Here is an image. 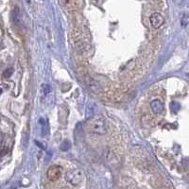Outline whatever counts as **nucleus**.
I'll return each instance as SVG.
<instances>
[{
  "mask_svg": "<svg viewBox=\"0 0 189 189\" xmlns=\"http://www.w3.org/2000/svg\"><path fill=\"white\" fill-rule=\"evenodd\" d=\"M39 123H40V125L42 126V134L45 135V132H46V128H47V127H46V122H45V119L41 118L40 121H39Z\"/></svg>",
  "mask_w": 189,
  "mask_h": 189,
  "instance_id": "8",
  "label": "nucleus"
},
{
  "mask_svg": "<svg viewBox=\"0 0 189 189\" xmlns=\"http://www.w3.org/2000/svg\"><path fill=\"white\" fill-rule=\"evenodd\" d=\"M149 20H150L151 26H152L154 29L161 28L163 25V23H165V19H163V17L160 14H158V12H155V14L151 15Z\"/></svg>",
  "mask_w": 189,
  "mask_h": 189,
  "instance_id": "4",
  "label": "nucleus"
},
{
  "mask_svg": "<svg viewBox=\"0 0 189 189\" xmlns=\"http://www.w3.org/2000/svg\"><path fill=\"white\" fill-rule=\"evenodd\" d=\"M11 17H12V20H14V24L19 23V9H18V7H15L14 9V10H12Z\"/></svg>",
  "mask_w": 189,
  "mask_h": 189,
  "instance_id": "6",
  "label": "nucleus"
},
{
  "mask_svg": "<svg viewBox=\"0 0 189 189\" xmlns=\"http://www.w3.org/2000/svg\"><path fill=\"white\" fill-rule=\"evenodd\" d=\"M27 2H28V3L30 4V0H27Z\"/></svg>",
  "mask_w": 189,
  "mask_h": 189,
  "instance_id": "13",
  "label": "nucleus"
},
{
  "mask_svg": "<svg viewBox=\"0 0 189 189\" xmlns=\"http://www.w3.org/2000/svg\"><path fill=\"white\" fill-rule=\"evenodd\" d=\"M71 148V142L67 139L64 140V142H62L60 146V148L61 151H67L68 149H70Z\"/></svg>",
  "mask_w": 189,
  "mask_h": 189,
  "instance_id": "7",
  "label": "nucleus"
},
{
  "mask_svg": "<svg viewBox=\"0 0 189 189\" xmlns=\"http://www.w3.org/2000/svg\"><path fill=\"white\" fill-rule=\"evenodd\" d=\"M49 92H50V87H49V85H47V84L44 85V93H45V95H47Z\"/></svg>",
  "mask_w": 189,
  "mask_h": 189,
  "instance_id": "10",
  "label": "nucleus"
},
{
  "mask_svg": "<svg viewBox=\"0 0 189 189\" xmlns=\"http://www.w3.org/2000/svg\"><path fill=\"white\" fill-rule=\"evenodd\" d=\"M65 180L71 183L72 185L76 186V185H79L82 183L83 180V172L81 169L79 168H76L73 170H70L69 172L66 173L65 175Z\"/></svg>",
  "mask_w": 189,
  "mask_h": 189,
  "instance_id": "2",
  "label": "nucleus"
},
{
  "mask_svg": "<svg viewBox=\"0 0 189 189\" xmlns=\"http://www.w3.org/2000/svg\"><path fill=\"white\" fill-rule=\"evenodd\" d=\"M68 1H69V0H60V3L61 5H66L68 3Z\"/></svg>",
  "mask_w": 189,
  "mask_h": 189,
  "instance_id": "11",
  "label": "nucleus"
},
{
  "mask_svg": "<svg viewBox=\"0 0 189 189\" xmlns=\"http://www.w3.org/2000/svg\"><path fill=\"white\" fill-rule=\"evenodd\" d=\"M3 151V152H1V153H0V157H1V156H3V155H5L6 153H7V150H2Z\"/></svg>",
  "mask_w": 189,
  "mask_h": 189,
  "instance_id": "12",
  "label": "nucleus"
},
{
  "mask_svg": "<svg viewBox=\"0 0 189 189\" xmlns=\"http://www.w3.org/2000/svg\"><path fill=\"white\" fill-rule=\"evenodd\" d=\"M61 172H62V168L60 166H52L47 169L46 176L49 181L55 182L61 177Z\"/></svg>",
  "mask_w": 189,
  "mask_h": 189,
  "instance_id": "3",
  "label": "nucleus"
},
{
  "mask_svg": "<svg viewBox=\"0 0 189 189\" xmlns=\"http://www.w3.org/2000/svg\"><path fill=\"white\" fill-rule=\"evenodd\" d=\"M12 73H14V69H12V68H8V69H6L4 71L3 76H4L5 78H10V76L12 75Z\"/></svg>",
  "mask_w": 189,
  "mask_h": 189,
  "instance_id": "9",
  "label": "nucleus"
},
{
  "mask_svg": "<svg viewBox=\"0 0 189 189\" xmlns=\"http://www.w3.org/2000/svg\"><path fill=\"white\" fill-rule=\"evenodd\" d=\"M150 107H151V110H152V112L155 113V115L162 113V112L163 111V104L160 99L152 100L151 103H150Z\"/></svg>",
  "mask_w": 189,
  "mask_h": 189,
  "instance_id": "5",
  "label": "nucleus"
},
{
  "mask_svg": "<svg viewBox=\"0 0 189 189\" xmlns=\"http://www.w3.org/2000/svg\"><path fill=\"white\" fill-rule=\"evenodd\" d=\"M87 131L98 135H104L106 133V124L105 120L101 116H92L86 121Z\"/></svg>",
  "mask_w": 189,
  "mask_h": 189,
  "instance_id": "1",
  "label": "nucleus"
}]
</instances>
